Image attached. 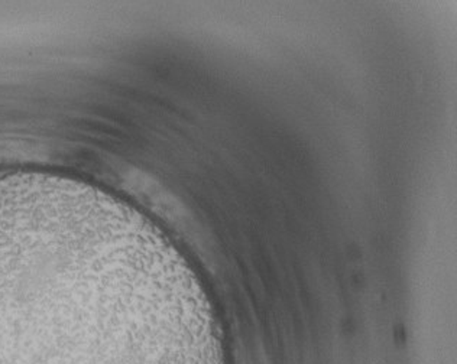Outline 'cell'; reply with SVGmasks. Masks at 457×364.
Segmentation results:
<instances>
[{
    "mask_svg": "<svg viewBox=\"0 0 457 364\" xmlns=\"http://www.w3.org/2000/svg\"><path fill=\"white\" fill-rule=\"evenodd\" d=\"M0 364H209L187 300L104 224L0 211Z\"/></svg>",
    "mask_w": 457,
    "mask_h": 364,
    "instance_id": "obj_1",
    "label": "cell"
}]
</instances>
